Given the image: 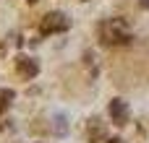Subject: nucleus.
<instances>
[{"instance_id": "1", "label": "nucleus", "mask_w": 149, "mask_h": 143, "mask_svg": "<svg viewBox=\"0 0 149 143\" xmlns=\"http://www.w3.org/2000/svg\"><path fill=\"white\" fill-rule=\"evenodd\" d=\"M100 36H102L105 44H128L131 42V31L126 29V23L120 18L100 23Z\"/></svg>"}, {"instance_id": "2", "label": "nucleus", "mask_w": 149, "mask_h": 143, "mask_svg": "<svg viewBox=\"0 0 149 143\" xmlns=\"http://www.w3.org/2000/svg\"><path fill=\"white\" fill-rule=\"evenodd\" d=\"M71 26V21H68V16L65 13H47L45 18H42V23H39V31L42 34H55V31H65Z\"/></svg>"}, {"instance_id": "3", "label": "nucleus", "mask_w": 149, "mask_h": 143, "mask_svg": "<svg viewBox=\"0 0 149 143\" xmlns=\"http://www.w3.org/2000/svg\"><path fill=\"white\" fill-rule=\"evenodd\" d=\"M16 70H18L24 78H34V76L39 73V63H37V60H31V57L18 55V57H16Z\"/></svg>"}, {"instance_id": "4", "label": "nucleus", "mask_w": 149, "mask_h": 143, "mask_svg": "<svg viewBox=\"0 0 149 143\" xmlns=\"http://www.w3.org/2000/svg\"><path fill=\"white\" fill-rule=\"evenodd\" d=\"M110 117L115 125H126L128 122V104L123 99H113L110 102Z\"/></svg>"}, {"instance_id": "5", "label": "nucleus", "mask_w": 149, "mask_h": 143, "mask_svg": "<svg viewBox=\"0 0 149 143\" xmlns=\"http://www.w3.org/2000/svg\"><path fill=\"white\" fill-rule=\"evenodd\" d=\"M52 122H55V125H52V130H55L58 135H65V133H68V117H65L63 112H58V115L52 117Z\"/></svg>"}, {"instance_id": "6", "label": "nucleus", "mask_w": 149, "mask_h": 143, "mask_svg": "<svg viewBox=\"0 0 149 143\" xmlns=\"http://www.w3.org/2000/svg\"><path fill=\"white\" fill-rule=\"evenodd\" d=\"M13 96H16V94H13L10 89H0V112H3L10 102H13Z\"/></svg>"}, {"instance_id": "7", "label": "nucleus", "mask_w": 149, "mask_h": 143, "mask_svg": "<svg viewBox=\"0 0 149 143\" xmlns=\"http://www.w3.org/2000/svg\"><path fill=\"white\" fill-rule=\"evenodd\" d=\"M107 143H123V141H120V138H110Z\"/></svg>"}, {"instance_id": "8", "label": "nucleus", "mask_w": 149, "mask_h": 143, "mask_svg": "<svg viewBox=\"0 0 149 143\" xmlns=\"http://www.w3.org/2000/svg\"><path fill=\"white\" fill-rule=\"evenodd\" d=\"M141 8H149V0H141Z\"/></svg>"}, {"instance_id": "9", "label": "nucleus", "mask_w": 149, "mask_h": 143, "mask_svg": "<svg viewBox=\"0 0 149 143\" xmlns=\"http://www.w3.org/2000/svg\"><path fill=\"white\" fill-rule=\"evenodd\" d=\"M29 3H37V0H29Z\"/></svg>"}]
</instances>
